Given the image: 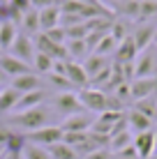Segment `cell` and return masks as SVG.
<instances>
[{
	"mask_svg": "<svg viewBox=\"0 0 157 159\" xmlns=\"http://www.w3.org/2000/svg\"><path fill=\"white\" fill-rule=\"evenodd\" d=\"M83 108L88 113H104V111H125V104H120L113 95H106L104 90H97V88H83L76 92Z\"/></svg>",
	"mask_w": 157,
	"mask_h": 159,
	"instance_id": "6da1fadb",
	"label": "cell"
},
{
	"mask_svg": "<svg viewBox=\"0 0 157 159\" xmlns=\"http://www.w3.org/2000/svg\"><path fill=\"white\" fill-rule=\"evenodd\" d=\"M51 106H37V108H30V111H23V113H14L9 118V125L19 129H25V131H35V129H42L48 125V118H51Z\"/></svg>",
	"mask_w": 157,
	"mask_h": 159,
	"instance_id": "7a4b0ae2",
	"label": "cell"
},
{
	"mask_svg": "<svg viewBox=\"0 0 157 159\" xmlns=\"http://www.w3.org/2000/svg\"><path fill=\"white\" fill-rule=\"evenodd\" d=\"M51 108H53V111H58V113L65 116V118L74 116V113H83V111H85L83 104H81V99H79V95H76V92H69V90L53 95Z\"/></svg>",
	"mask_w": 157,
	"mask_h": 159,
	"instance_id": "3957f363",
	"label": "cell"
},
{
	"mask_svg": "<svg viewBox=\"0 0 157 159\" xmlns=\"http://www.w3.org/2000/svg\"><path fill=\"white\" fill-rule=\"evenodd\" d=\"M157 76V48H145L134 60V79H155Z\"/></svg>",
	"mask_w": 157,
	"mask_h": 159,
	"instance_id": "277c9868",
	"label": "cell"
},
{
	"mask_svg": "<svg viewBox=\"0 0 157 159\" xmlns=\"http://www.w3.org/2000/svg\"><path fill=\"white\" fill-rule=\"evenodd\" d=\"M25 141L28 143H35V145H42V148H51L56 143L62 141V129L60 125H46L42 129H35V131H28L25 134Z\"/></svg>",
	"mask_w": 157,
	"mask_h": 159,
	"instance_id": "5b68a950",
	"label": "cell"
},
{
	"mask_svg": "<svg viewBox=\"0 0 157 159\" xmlns=\"http://www.w3.org/2000/svg\"><path fill=\"white\" fill-rule=\"evenodd\" d=\"M7 53H9L12 58H16V60H23L25 65H30V67H32V60H35L37 48H35V42H32L30 35L19 32V35H16V39H14V44L9 46Z\"/></svg>",
	"mask_w": 157,
	"mask_h": 159,
	"instance_id": "8992f818",
	"label": "cell"
},
{
	"mask_svg": "<svg viewBox=\"0 0 157 159\" xmlns=\"http://www.w3.org/2000/svg\"><path fill=\"white\" fill-rule=\"evenodd\" d=\"M155 32H157V23H145L139 21V25H134L132 30V39L136 44V51L141 53L145 48H150V44L155 42Z\"/></svg>",
	"mask_w": 157,
	"mask_h": 159,
	"instance_id": "52a82bcc",
	"label": "cell"
},
{
	"mask_svg": "<svg viewBox=\"0 0 157 159\" xmlns=\"http://www.w3.org/2000/svg\"><path fill=\"white\" fill-rule=\"evenodd\" d=\"M125 118V111H104L99 113V116H95V122L93 127H90V131L93 134H99V136H109L113 125L118 122V120Z\"/></svg>",
	"mask_w": 157,
	"mask_h": 159,
	"instance_id": "ba28073f",
	"label": "cell"
},
{
	"mask_svg": "<svg viewBox=\"0 0 157 159\" xmlns=\"http://www.w3.org/2000/svg\"><path fill=\"white\" fill-rule=\"evenodd\" d=\"M153 95H157V76L155 79H134L129 83V99L132 102H141Z\"/></svg>",
	"mask_w": 157,
	"mask_h": 159,
	"instance_id": "9c48e42d",
	"label": "cell"
},
{
	"mask_svg": "<svg viewBox=\"0 0 157 159\" xmlns=\"http://www.w3.org/2000/svg\"><path fill=\"white\" fill-rule=\"evenodd\" d=\"M0 69L7 74V79H16V76H23V74H32V67L25 65L23 60H16L9 53H0Z\"/></svg>",
	"mask_w": 157,
	"mask_h": 159,
	"instance_id": "30bf717a",
	"label": "cell"
},
{
	"mask_svg": "<svg viewBox=\"0 0 157 159\" xmlns=\"http://www.w3.org/2000/svg\"><path fill=\"white\" fill-rule=\"evenodd\" d=\"M93 122H95V116H90L88 111H83V113H74V116L65 118L60 122V129L62 131H90Z\"/></svg>",
	"mask_w": 157,
	"mask_h": 159,
	"instance_id": "8fae6325",
	"label": "cell"
},
{
	"mask_svg": "<svg viewBox=\"0 0 157 159\" xmlns=\"http://www.w3.org/2000/svg\"><path fill=\"white\" fill-rule=\"evenodd\" d=\"M134 148H136V155L139 159H148L150 155L155 152V148H157V131H143V134H136L134 136Z\"/></svg>",
	"mask_w": 157,
	"mask_h": 159,
	"instance_id": "7c38bea8",
	"label": "cell"
},
{
	"mask_svg": "<svg viewBox=\"0 0 157 159\" xmlns=\"http://www.w3.org/2000/svg\"><path fill=\"white\" fill-rule=\"evenodd\" d=\"M136 56H139L136 44H134L132 35H129L122 42H118V48H116V53H113V62L116 65H129V62L136 60Z\"/></svg>",
	"mask_w": 157,
	"mask_h": 159,
	"instance_id": "4fadbf2b",
	"label": "cell"
},
{
	"mask_svg": "<svg viewBox=\"0 0 157 159\" xmlns=\"http://www.w3.org/2000/svg\"><path fill=\"white\" fill-rule=\"evenodd\" d=\"M48 92L42 88V90H32V92H25V95L19 97V102H16L14 106V113H23V111H30V108H37L42 106V104L46 102Z\"/></svg>",
	"mask_w": 157,
	"mask_h": 159,
	"instance_id": "5bb4252c",
	"label": "cell"
},
{
	"mask_svg": "<svg viewBox=\"0 0 157 159\" xmlns=\"http://www.w3.org/2000/svg\"><path fill=\"white\" fill-rule=\"evenodd\" d=\"M65 76H67V81L72 83V88H79V90H83V88H90V79H88V74H85V69H83V65H81V62L67 60Z\"/></svg>",
	"mask_w": 157,
	"mask_h": 159,
	"instance_id": "9a60e30c",
	"label": "cell"
},
{
	"mask_svg": "<svg viewBox=\"0 0 157 159\" xmlns=\"http://www.w3.org/2000/svg\"><path fill=\"white\" fill-rule=\"evenodd\" d=\"M14 88L16 92H21V95H25V92H32V90H42V76L39 74H23V76H16V79H12V83H9Z\"/></svg>",
	"mask_w": 157,
	"mask_h": 159,
	"instance_id": "2e32d148",
	"label": "cell"
},
{
	"mask_svg": "<svg viewBox=\"0 0 157 159\" xmlns=\"http://www.w3.org/2000/svg\"><path fill=\"white\" fill-rule=\"evenodd\" d=\"M127 127L129 131H134V134H143V131H153L155 129V122L150 118H145L143 113H139V111H129L127 113Z\"/></svg>",
	"mask_w": 157,
	"mask_h": 159,
	"instance_id": "e0dca14e",
	"label": "cell"
},
{
	"mask_svg": "<svg viewBox=\"0 0 157 159\" xmlns=\"http://www.w3.org/2000/svg\"><path fill=\"white\" fill-rule=\"evenodd\" d=\"M58 21H60V7H58V5L39 9V30L42 32H48L53 28H58Z\"/></svg>",
	"mask_w": 157,
	"mask_h": 159,
	"instance_id": "ac0fdd59",
	"label": "cell"
},
{
	"mask_svg": "<svg viewBox=\"0 0 157 159\" xmlns=\"http://www.w3.org/2000/svg\"><path fill=\"white\" fill-rule=\"evenodd\" d=\"M83 69H85V74H88V79H93V76H97L102 72V69H106L111 65V60L109 58H102V56H97V53H90L88 58L83 60Z\"/></svg>",
	"mask_w": 157,
	"mask_h": 159,
	"instance_id": "d6986e66",
	"label": "cell"
},
{
	"mask_svg": "<svg viewBox=\"0 0 157 159\" xmlns=\"http://www.w3.org/2000/svg\"><path fill=\"white\" fill-rule=\"evenodd\" d=\"M21 28H23V32L25 35H39V12H37L35 7H30L28 12H23V16H21Z\"/></svg>",
	"mask_w": 157,
	"mask_h": 159,
	"instance_id": "ffe728a7",
	"label": "cell"
},
{
	"mask_svg": "<svg viewBox=\"0 0 157 159\" xmlns=\"http://www.w3.org/2000/svg\"><path fill=\"white\" fill-rule=\"evenodd\" d=\"M16 35H19V28H16V23H12V21H5L2 25H0V51L7 53L9 46L14 44Z\"/></svg>",
	"mask_w": 157,
	"mask_h": 159,
	"instance_id": "44dd1931",
	"label": "cell"
},
{
	"mask_svg": "<svg viewBox=\"0 0 157 159\" xmlns=\"http://www.w3.org/2000/svg\"><path fill=\"white\" fill-rule=\"evenodd\" d=\"M19 97H21V92H16L12 85L2 88V92H0V116H5V113L14 111V106H16V102H19Z\"/></svg>",
	"mask_w": 157,
	"mask_h": 159,
	"instance_id": "7402d4cb",
	"label": "cell"
},
{
	"mask_svg": "<svg viewBox=\"0 0 157 159\" xmlns=\"http://www.w3.org/2000/svg\"><path fill=\"white\" fill-rule=\"evenodd\" d=\"M65 48H67V56L69 60L79 62L81 58H88V46H85V39H67L65 42Z\"/></svg>",
	"mask_w": 157,
	"mask_h": 159,
	"instance_id": "603a6c76",
	"label": "cell"
},
{
	"mask_svg": "<svg viewBox=\"0 0 157 159\" xmlns=\"http://www.w3.org/2000/svg\"><path fill=\"white\" fill-rule=\"evenodd\" d=\"M134 111L143 113L145 118H150L153 122H157V95L145 97V99H141V102H134Z\"/></svg>",
	"mask_w": 157,
	"mask_h": 159,
	"instance_id": "cb8c5ba5",
	"label": "cell"
},
{
	"mask_svg": "<svg viewBox=\"0 0 157 159\" xmlns=\"http://www.w3.org/2000/svg\"><path fill=\"white\" fill-rule=\"evenodd\" d=\"M132 141H134V136H132V131H129V129L120 131V134H116V136H111V139H109V150H111V155H116V152H120L122 148L132 145Z\"/></svg>",
	"mask_w": 157,
	"mask_h": 159,
	"instance_id": "d4e9b609",
	"label": "cell"
},
{
	"mask_svg": "<svg viewBox=\"0 0 157 159\" xmlns=\"http://www.w3.org/2000/svg\"><path fill=\"white\" fill-rule=\"evenodd\" d=\"M48 150V155H51V159H79L76 155V150H74L72 145H67V143H56V145H51V148H46Z\"/></svg>",
	"mask_w": 157,
	"mask_h": 159,
	"instance_id": "484cf974",
	"label": "cell"
},
{
	"mask_svg": "<svg viewBox=\"0 0 157 159\" xmlns=\"http://www.w3.org/2000/svg\"><path fill=\"white\" fill-rule=\"evenodd\" d=\"M21 159H51V155H48L46 148L35 145V143H28V141H25L23 150H21Z\"/></svg>",
	"mask_w": 157,
	"mask_h": 159,
	"instance_id": "4316f807",
	"label": "cell"
},
{
	"mask_svg": "<svg viewBox=\"0 0 157 159\" xmlns=\"http://www.w3.org/2000/svg\"><path fill=\"white\" fill-rule=\"evenodd\" d=\"M53 60L51 56H46V53H35V60H32V67H35V74H51V69H53Z\"/></svg>",
	"mask_w": 157,
	"mask_h": 159,
	"instance_id": "83f0119b",
	"label": "cell"
},
{
	"mask_svg": "<svg viewBox=\"0 0 157 159\" xmlns=\"http://www.w3.org/2000/svg\"><path fill=\"white\" fill-rule=\"evenodd\" d=\"M116 48H118V39L109 32L104 39L97 44V48H95L93 53H97V56H102V58H109V56H113V53H116Z\"/></svg>",
	"mask_w": 157,
	"mask_h": 159,
	"instance_id": "f1b7e54d",
	"label": "cell"
},
{
	"mask_svg": "<svg viewBox=\"0 0 157 159\" xmlns=\"http://www.w3.org/2000/svg\"><path fill=\"white\" fill-rule=\"evenodd\" d=\"M111 35L116 37L118 42H122L125 37L132 35V28H129V19H113V23H111Z\"/></svg>",
	"mask_w": 157,
	"mask_h": 159,
	"instance_id": "f546056e",
	"label": "cell"
},
{
	"mask_svg": "<svg viewBox=\"0 0 157 159\" xmlns=\"http://www.w3.org/2000/svg\"><path fill=\"white\" fill-rule=\"evenodd\" d=\"M139 12H141V0H127V2L118 5V14L122 19H136L139 21Z\"/></svg>",
	"mask_w": 157,
	"mask_h": 159,
	"instance_id": "4dcf8cb0",
	"label": "cell"
},
{
	"mask_svg": "<svg viewBox=\"0 0 157 159\" xmlns=\"http://www.w3.org/2000/svg\"><path fill=\"white\" fill-rule=\"evenodd\" d=\"M88 134L90 131H62V143H67L72 148H79L81 143L88 141Z\"/></svg>",
	"mask_w": 157,
	"mask_h": 159,
	"instance_id": "1f68e13d",
	"label": "cell"
},
{
	"mask_svg": "<svg viewBox=\"0 0 157 159\" xmlns=\"http://www.w3.org/2000/svg\"><path fill=\"white\" fill-rule=\"evenodd\" d=\"M48 76V83H51V88H58L60 92H65V90H69L72 88V83L67 81V76H60V74H46Z\"/></svg>",
	"mask_w": 157,
	"mask_h": 159,
	"instance_id": "d6a6232c",
	"label": "cell"
},
{
	"mask_svg": "<svg viewBox=\"0 0 157 159\" xmlns=\"http://www.w3.org/2000/svg\"><path fill=\"white\" fill-rule=\"evenodd\" d=\"M44 35L51 39L53 44H60V46H65V42H67V32H65V28H53V30H48V32H44Z\"/></svg>",
	"mask_w": 157,
	"mask_h": 159,
	"instance_id": "836d02e7",
	"label": "cell"
},
{
	"mask_svg": "<svg viewBox=\"0 0 157 159\" xmlns=\"http://www.w3.org/2000/svg\"><path fill=\"white\" fill-rule=\"evenodd\" d=\"M65 32H67V39H85V37H88V30H85L83 23L72 25V28H67Z\"/></svg>",
	"mask_w": 157,
	"mask_h": 159,
	"instance_id": "e575fe53",
	"label": "cell"
},
{
	"mask_svg": "<svg viewBox=\"0 0 157 159\" xmlns=\"http://www.w3.org/2000/svg\"><path fill=\"white\" fill-rule=\"evenodd\" d=\"M7 2H9V7H12V9H16L19 14L28 12V9L32 7V5H30V0H7Z\"/></svg>",
	"mask_w": 157,
	"mask_h": 159,
	"instance_id": "d590c367",
	"label": "cell"
},
{
	"mask_svg": "<svg viewBox=\"0 0 157 159\" xmlns=\"http://www.w3.org/2000/svg\"><path fill=\"white\" fill-rule=\"evenodd\" d=\"M30 5L39 12V9H46V7H53V5H60L58 0H30Z\"/></svg>",
	"mask_w": 157,
	"mask_h": 159,
	"instance_id": "8d00e7d4",
	"label": "cell"
},
{
	"mask_svg": "<svg viewBox=\"0 0 157 159\" xmlns=\"http://www.w3.org/2000/svg\"><path fill=\"white\" fill-rule=\"evenodd\" d=\"M83 159H113V155H111L109 148H102V150H97V152H93V155H88Z\"/></svg>",
	"mask_w": 157,
	"mask_h": 159,
	"instance_id": "74e56055",
	"label": "cell"
},
{
	"mask_svg": "<svg viewBox=\"0 0 157 159\" xmlns=\"http://www.w3.org/2000/svg\"><path fill=\"white\" fill-rule=\"evenodd\" d=\"M9 134H12V129H7V127H2V125H0V145H7ZM5 150H7V148H5Z\"/></svg>",
	"mask_w": 157,
	"mask_h": 159,
	"instance_id": "f35d334b",
	"label": "cell"
},
{
	"mask_svg": "<svg viewBox=\"0 0 157 159\" xmlns=\"http://www.w3.org/2000/svg\"><path fill=\"white\" fill-rule=\"evenodd\" d=\"M5 81H7V74H5L2 69H0V88H2V83H5Z\"/></svg>",
	"mask_w": 157,
	"mask_h": 159,
	"instance_id": "ab89813d",
	"label": "cell"
},
{
	"mask_svg": "<svg viewBox=\"0 0 157 159\" xmlns=\"http://www.w3.org/2000/svg\"><path fill=\"white\" fill-rule=\"evenodd\" d=\"M7 159H21V155H9L7 152Z\"/></svg>",
	"mask_w": 157,
	"mask_h": 159,
	"instance_id": "60d3db41",
	"label": "cell"
},
{
	"mask_svg": "<svg viewBox=\"0 0 157 159\" xmlns=\"http://www.w3.org/2000/svg\"><path fill=\"white\" fill-rule=\"evenodd\" d=\"M0 159H7V152H2V155H0Z\"/></svg>",
	"mask_w": 157,
	"mask_h": 159,
	"instance_id": "b9f144b4",
	"label": "cell"
},
{
	"mask_svg": "<svg viewBox=\"0 0 157 159\" xmlns=\"http://www.w3.org/2000/svg\"><path fill=\"white\" fill-rule=\"evenodd\" d=\"M113 159H129V157H116V155H113Z\"/></svg>",
	"mask_w": 157,
	"mask_h": 159,
	"instance_id": "7bdbcfd3",
	"label": "cell"
},
{
	"mask_svg": "<svg viewBox=\"0 0 157 159\" xmlns=\"http://www.w3.org/2000/svg\"><path fill=\"white\" fill-rule=\"evenodd\" d=\"M145 2H157V0H145Z\"/></svg>",
	"mask_w": 157,
	"mask_h": 159,
	"instance_id": "ee69618b",
	"label": "cell"
},
{
	"mask_svg": "<svg viewBox=\"0 0 157 159\" xmlns=\"http://www.w3.org/2000/svg\"><path fill=\"white\" fill-rule=\"evenodd\" d=\"M155 44H157V32H155Z\"/></svg>",
	"mask_w": 157,
	"mask_h": 159,
	"instance_id": "f6af8a7d",
	"label": "cell"
},
{
	"mask_svg": "<svg viewBox=\"0 0 157 159\" xmlns=\"http://www.w3.org/2000/svg\"><path fill=\"white\" fill-rule=\"evenodd\" d=\"M85 2H95V0H85Z\"/></svg>",
	"mask_w": 157,
	"mask_h": 159,
	"instance_id": "bcb514c9",
	"label": "cell"
},
{
	"mask_svg": "<svg viewBox=\"0 0 157 159\" xmlns=\"http://www.w3.org/2000/svg\"><path fill=\"white\" fill-rule=\"evenodd\" d=\"M0 25H2V19H0Z\"/></svg>",
	"mask_w": 157,
	"mask_h": 159,
	"instance_id": "7dc6e473",
	"label": "cell"
},
{
	"mask_svg": "<svg viewBox=\"0 0 157 159\" xmlns=\"http://www.w3.org/2000/svg\"><path fill=\"white\" fill-rule=\"evenodd\" d=\"M58 2H62V0H58Z\"/></svg>",
	"mask_w": 157,
	"mask_h": 159,
	"instance_id": "c3c4849f",
	"label": "cell"
},
{
	"mask_svg": "<svg viewBox=\"0 0 157 159\" xmlns=\"http://www.w3.org/2000/svg\"><path fill=\"white\" fill-rule=\"evenodd\" d=\"M0 92H2V88H0Z\"/></svg>",
	"mask_w": 157,
	"mask_h": 159,
	"instance_id": "681fc988",
	"label": "cell"
},
{
	"mask_svg": "<svg viewBox=\"0 0 157 159\" xmlns=\"http://www.w3.org/2000/svg\"><path fill=\"white\" fill-rule=\"evenodd\" d=\"M0 2H2V0H0Z\"/></svg>",
	"mask_w": 157,
	"mask_h": 159,
	"instance_id": "f907efd6",
	"label": "cell"
}]
</instances>
